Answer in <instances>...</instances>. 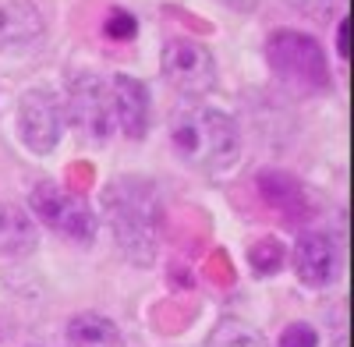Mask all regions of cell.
Segmentation results:
<instances>
[{
	"label": "cell",
	"mask_w": 354,
	"mask_h": 347,
	"mask_svg": "<svg viewBox=\"0 0 354 347\" xmlns=\"http://www.w3.org/2000/svg\"><path fill=\"white\" fill-rule=\"evenodd\" d=\"M100 213L113 234V245L128 263L153 266L163 248L167 209L163 195L145 178H117L100 195Z\"/></svg>",
	"instance_id": "1"
},
{
	"label": "cell",
	"mask_w": 354,
	"mask_h": 347,
	"mask_svg": "<svg viewBox=\"0 0 354 347\" xmlns=\"http://www.w3.org/2000/svg\"><path fill=\"white\" fill-rule=\"evenodd\" d=\"M167 138L174 156L195 170H227L241 156V131L230 113L216 106H177L170 113Z\"/></svg>",
	"instance_id": "2"
},
{
	"label": "cell",
	"mask_w": 354,
	"mask_h": 347,
	"mask_svg": "<svg viewBox=\"0 0 354 347\" xmlns=\"http://www.w3.org/2000/svg\"><path fill=\"white\" fill-rule=\"evenodd\" d=\"M266 64L273 68V75L290 85L298 93H330L333 89V75H330V61L322 43L308 32L298 28H277L266 39Z\"/></svg>",
	"instance_id": "3"
},
{
	"label": "cell",
	"mask_w": 354,
	"mask_h": 347,
	"mask_svg": "<svg viewBox=\"0 0 354 347\" xmlns=\"http://www.w3.org/2000/svg\"><path fill=\"white\" fill-rule=\"evenodd\" d=\"M28 213H32L36 223L57 230V234H64L71 241H82V245H88L100 230V216L88 206V198L53 181H39L28 191Z\"/></svg>",
	"instance_id": "4"
},
{
	"label": "cell",
	"mask_w": 354,
	"mask_h": 347,
	"mask_svg": "<svg viewBox=\"0 0 354 347\" xmlns=\"http://www.w3.org/2000/svg\"><path fill=\"white\" fill-rule=\"evenodd\" d=\"M64 124H71L88 142H106L113 135V106H110V82L93 71L68 75L64 89Z\"/></svg>",
	"instance_id": "5"
},
{
	"label": "cell",
	"mask_w": 354,
	"mask_h": 347,
	"mask_svg": "<svg viewBox=\"0 0 354 347\" xmlns=\"http://www.w3.org/2000/svg\"><path fill=\"white\" fill-rule=\"evenodd\" d=\"M163 78L185 96H205L216 89V57L202 39L170 36L160 53Z\"/></svg>",
	"instance_id": "6"
},
{
	"label": "cell",
	"mask_w": 354,
	"mask_h": 347,
	"mask_svg": "<svg viewBox=\"0 0 354 347\" xmlns=\"http://www.w3.org/2000/svg\"><path fill=\"white\" fill-rule=\"evenodd\" d=\"M18 138L28 153L46 156L64 138V106L50 85H32L18 100Z\"/></svg>",
	"instance_id": "7"
},
{
	"label": "cell",
	"mask_w": 354,
	"mask_h": 347,
	"mask_svg": "<svg viewBox=\"0 0 354 347\" xmlns=\"http://www.w3.org/2000/svg\"><path fill=\"white\" fill-rule=\"evenodd\" d=\"M110 106H113V128H121L124 138L142 142L153 124V96L149 85L135 75H113L110 78Z\"/></svg>",
	"instance_id": "8"
},
{
	"label": "cell",
	"mask_w": 354,
	"mask_h": 347,
	"mask_svg": "<svg viewBox=\"0 0 354 347\" xmlns=\"http://www.w3.org/2000/svg\"><path fill=\"white\" fill-rule=\"evenodd\" d=\"M294 273L305 287H330L337 280V245L330 241V234H319V230H305V234L294 241L290 252Z\"/></svg>",
	"instance_id": "9"
},
{
	"label": "cell",
	"mask_w": 354,
	"mask_h": 347,
	"mask_svg": "<svg viewBox=\"0 0 354 347\" xmlns=\"http://www.w3.org/2000/svg\"><path fill=\"white\" fill-rule=\"evenodd\" d=\"M46 32L43 11L32 0H4L0 4V50L4 53H21L32 50Z\"/></svg>",
	"instance_id": "10"
},
{
	"label": "cell",
	"mask_w": 354,
	"mask_h": 347,
	"mask_svg": "<svg viewBox=\"0 0 354 347\" xmlns=\"http://www.w3.org/2000/svg\"><path fill=\"white\" fill-rule=\"evenodd\" d=\"M39 248V223L18 202H0V255L25 259Z\"/></svg>",
	"instance_id": "11"
},
{
	"label": "cell",
	"mask_w": 354,
	"mask_h": 347,
	"mask_svg": "<svg viewBox=\"0 0 354 347\" xmlns=\"http://www.w3.org/2000/svg\"><path fill=\"white\" fill-rule=\"evenodd\" d=\"M64 344L68 347H124V333L110 315L78 312L64 326Z\"/></svg>",
	"instance_id": "12"
},
{
	"label": "cell",
	"mask_w": 354,
	"mask_h": 347,
	"mask_svg": "<svg viewBox=\"0 0 354 347\" xmlns=\"http://www.w3.org/2000/svg\"><path fill=\"white\" fill-rule=\"evenodd\" d=\"M259 191L266 202H273L280 213H301L305 209V188L290 178V174H280V170H262L255 178Z\"/></svg>",
	"instance_id": "13"
},
{
	"label": "cell",
	"mask_w": 354,
	"mask_h": 347,
	"mask_svg": "<svg viewBox=\"0 0 354 347\" xmlns=\"http://www.w3.org/2000/svg\"><path fill=\"white\" fill-rule=\"evenodd\" d=\"M205 347H270V344H266V337L255 326H248L241 319H220L213 326L209 340H205Z\"/></svg>",
	"instance_id": "14"
},
{
	"label": "cell",
	"mask_w": 354,
	"mask_h": 347,
	"mask_svg": "<svg viewBox=\"0 0 354 347\" xmlns=\"http://www.w3.org/2000/svg\"><path fill=\"white\" fill-rule=\"evenodd\" d=\"M287 263V248L277 238H259L248 248V266L255 270V276H277Z\"/></svg>",
	"instance_id": "15"
},
{
	"label": "cell",
	"mask_w": 354,
	"mask_h": 347,
	"mask_svg": "<svg viewBox=\"0 0 354 347\" xmlns=\"http://www.w3.org/2000/svg\"><path fill=\"white\" fill-rule=\"evenodd\" d=\"M103 36L110 43H131L138 36V18L124 8H110V15L103 18Z\"/></svg>",
	"instance_id": "16"
},
{
	"label": "cell",
	"mask_w": 354,
	"mask_h": 347,
	"mask_svg": "<svg viewBox=\"0 0 354 347\" xmlns=\"http://www.w3.org/2000/svg\"><path fill=\"white\" fill-rule=\"evenodd\" d=\"M290 11H298L305 18H319V21H330L344 11V0H283Z\"/></svg>",
	"instance_id": "17"
},
{
	"label": "cell",
	"mask_w": 354,
	"mask_h": 347,
	"mask_svg": "<svg viewBox=\"0 0 354 347\" xmlns=\"http://www.w3.org/2000/svg\"><path fill=\"white\" fill-rule=\"evenodd\" d=\"M277 347H319V333H315V326H308V323H290V326L280 333Z\"/></svg>",
	"instance_id": "18"
},
{
	"label": "cell",
	"mask_w": 354,
	"mask_h": 347,
	"mask_svg": "<svg viewBox=\"0 0 354 347\" xmlns=\"http://www.w3.org/2000/svg\"><path fill=\"white\" fill-rule=\"evenodd\" d=\"M337 53L340 61H347V18H337Z\"/></svg>",
	"instance_id": "19"
},
{
	"label": "cell",
	"mask_w": 354,
	"mask_h": 347,
	"mask_svg": "<svg viewBox=\"0 0 354 347\" xmlns=\"http://www.w3.org/2000/svg\"><path fill=\"white\" fill-rule=\"evenodd\" d=\"M223 4L230 8V11H241V15H248V11H255L262 0H223Z\"/></svg>",
	"instance_id": "20"
},
{
	"label": "cell",
	"mask_w": 354,
	"mask_h": 347,
	"mask_svg": "<svg viewBox=\"0 0 354 347\" xmlns=\"http://www.w3.org/2000/svg\"><path fill=\"white\" fill-rule=\"evenodd\" d=\"M0 340H4V323H0Z\"/></svg>",
	"instance_id": "21"
}]
</instances>
